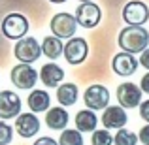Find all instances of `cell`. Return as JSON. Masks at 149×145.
I'll return each instance as SVG.
<instances>
[{
    "instance_id": "cell-1",
    "label": "cell",
    "mask_w": 149,
    "mask_h": 145,
    "mask_svg": "<svg viewBox=\"0 0 149 145\" xmlns=\"http://www.w3.org/2000/svg\"><path fill=\"white\" fill-rule=\"evenodd\" d=\"M117 44H119L121 51H127V53L132 55L142 53L149 45V32L142 25H127L119 32Z\"/></svg>"
},
{
    "instance_id": "cell-2",
    "label": "cell",
    "mask_w": 149,
    "mask_h": 145,
    "mask_svg": "<svg viewBox=\"0 0 149 145\" xmlns=\"http://www.w3.org/2000/svg\"><path fill=\"white\" fill-rule=\"evenodd\" d=\"M49 28H51V32H53V36H57L58 40H70V38H74V34H76L77 19H76V15H72V13L61 11V13H55L53 17H51Z\"/></svg>"
},
{
    "instance_id": "cell-3",
    "label": "cell",
    "mask_w": 149,
    "mask_h": 145,
    "mask_svg": "<svg viewBox=\"0 0 149 145\" xmlns=\"http://www.w3.org/2000/svg\"><path fill=\"white\" fill-rule=\"evenodd\" d=\"M29 32V19L23 13H8L2 21V34L8 40H23Z\"/></svg>"
},
{
    "instance_id": "cell-4",
    "label": "cell",
    "mask_w": 149,
    "mask_h": 145,
    "mask_svg": "<svg viewBox=\"0 0 149 145\" xmlns=\"http://www.w3.org/2000/svg\"><path fill=\"white\" fill-rule=\"evenodd\" d=\"M38 77H40V74L32 68V64H25V62L15 64L11 68V74H10L11 83L19 89H25V91H29V89H32L36 85Z\"/></svg>"
},
{
    "instance_id": "cell-5",
    "label": "cell",
    "mask_w": 149,
    "mask_h": 145,
    "mask_svg": "<svg viewBox=\"0 0 149 145\" xmlns=\"http://www.w3.org/2000/svg\"><path fill=\"white\" fill-rule=\"evenodd\" d=\"M62 55H64L66 62L72 66H77V64H83L85 58H87L89 55V44L85 38H70L68 42L64 44V51H62Z\"/></svg>"
},
{
    "instance_id": "cell-6",
    "label": "cell",
    "mask_w": 149,
    "mask_h": 145,
    "mask_svg": "<svg viewBox=\"0 0 149 145\" xmlns=\"http://www.w3.org/2000/svg\"><path fill=\"white\" fill-rule=\"evenodd\" d=\"M115 96H117L119 105L125 109L140 108V104H142V89L136 83H130V81L128 83H121L115 91Z\"/></svg>"
},
{
    "instance_id": "cell-7",
    "label": "cell",
    "mask_w": 149,
    "mask_h": 145,
    "mask_svg": "<svg viewBox=\"0 0 149 145\" xmlns=\"http://www.w3.org/2000/svg\"><path fill=\"white\" fill-rule=\"evenodd\" d=\"M83 102L87 105V109H93V111L106 109L109 104L108 87H104V85H89L83 92Z\"/></svg>"
},
{
    "instance_id": "cell-8",
    "label": "cell",
    "mask_w": 149,
    "mask_h": 145,
    "mask_svg": "<svg viewBox=\"0 0 149 145\" xmlns=\"http://www.w3.org/2000/svg\"><path fill=\"white\" fill-rule=\"evenodd\" d=\"M13 53L17 60L25 62V64H32L42 57V45L34 38H23V40H17Z\"/></svg>"
},
{
    "instance_id": "cell-9",
    "label": "cell",
    "mask_w": 149,
    "mask_h": 145,
    "mask_svg": "<svg viewBox=\"0 0 149 145\" xmlns=\"http://www.w3.org/2000/svg\"><path fill=\"white\" fill-rule=\"evenodd\" d=\"M149 19V8L142 0H128L123 8V21L127 25H143Z\"/></svg>"
},
{
    "instance_id": "cell-10",
    "label": "cell",
    "mask_w": 149,
    "mask_h": 145,
    "mask_svg": "<svg viewBox=\"0 0 149 145\" xmlns=\"http://www.w3.org/2000/svg\"><path fill=\"white\" fill-rule=\"evenodd\" d=\"M76 19L83 28H95L102 19V11L95 2H81L76 10Z\"/></svg>"
},
{
    "instance_id": "cell-11",
    "label": "cell",
    "mask_w": 149,
    "mask_h": 145,
    "mask_svg": "<svg viewBox=\"0 0 149 145\" xmlns=\"http://www.w3.org/2000/svg\"><path fill=\"white\" fill-rule=\"evenodd\" d=\"M21 115V98L13 91L0 92V121L17 119Z\"/></svg>"
},
{
    "instance_id": "cell-12",
    "label": "cell",
    "mask_w": 149,
    "mask_h": 145,
    "mask_svg": "<svg viewBox=\"0 0 149 145\" xmlns=\"http://www.w3.org/2000/svg\"><path fill=\"white\" fill-rule=\"evenodd\" d=\"M100 121L106 130H119V128H125L128 117H127L125 108H121V105H108L104 109V113H102Z\"/></svg>"
},
{
    "instance_id": "cell-13",
    "label": "cell",
    "mask_w": 149,
    "mask_h": 145,
    "mask_svg": "<svg viewBox=\"0 0 149 145\" xmlns=\"http://www.w3.org/2000/svg\"><path fill=\"white\" fill-rule=\"evenodd\" d=\"M138 68V58L134 57L132 53H127V51H121L113 57L111 60V70L121 77H128L136 72Z\"/></svg>"
},
{
    "instance_id": "cell-14",
    "label": "cell",
    "mask_w": 149,
    "mask_h": 145,
    "mask_svg": "<svg viewBox=\"0 0 149 145\" xmlns=\"http://www.w3.org/2000/svg\"><path fill=\"white\" fill-rule=\"evenodd\" d=\"M15 130L21 138H32L40 132V119L32 113H21L15 119Z\"/></svg>"
},
{
    "instance_id": "cell-15",
    "label": "cell",
    "mask_w": 149,
    "mask_h": 145,
    "mask_svg": "<svg viewBox=\"0 0 149 145\" xmlns=\"http://www.w3.org/2000/svg\"><path fill=\"white\" fill-rule=\"evenodd\" d=\"M40 79L47 89L49 87H58L61 81L64 79V70L58 64H55V62H47V64H44L42 70H40Z\"/></svg>"
},
{
    "instance_id": "cell-16",
    "label": "cell",
    "mask_w": 149,
    "mask_h": 145,
    "mask_svg": "<svg viewBox=\"0 0 149 145\" xmlns=\"http://www.w3.org/2000/svg\"><path fill=\"white\" fill-rule=\"evenodd\" d=\"M68 111H66L62 105H57V108H49L47 115H45V124L51 128V130H66L68 126Z\"/></svg>"
},
{
    "instance_id": "cell-17",
    "label": "cell",
    "mask_w": 149,
    "mask_h": 145,
    "mask_svg": "<svg viewBox=\"0 0 149 145\" xmlns=\"http://www.w3.org/2000/svg\"><path fill=\"white\" fill-rule=\"evenodd\" d=\"M26 104H29V108H30L32 113H42V111H47L49 109L51 98L47 94V91H44V89H34L29 94V98H26Z\"/></svg>"
},
{
    "instance_id": "cell-18",
    "label": "cell",
    "mask_w": 149,
    "mask_h": 145,
    "mask_svg": "<svg viewBox=\"0 0 149 145\" xmlns=\"http://www.w3.org/2000/svg\"><path fill=\"white\" fill-rule=\"evenodd\" d=\"M98 124V117L93 109H81L76 113V128L79 132H95Z\"/></svg>"
},
{
    "instance_id": "cell-19",
    "label": "cell",
    "mask_w": 149,
    "mask_h": 145,
    "mask_svg": "<svg viewBox=\"0 0 149 145\" xmlns=\"http://www.w3.org/2000/svg\"><path fill=\"white\" fill-rule=\"evenodd\" d=\"M77 85L74 83H62L57 87V100L62 108H70V105L76 104L77 100Z\"/></svg>"
},
{
    "instance_id": "cell-20",
    "label": "cell",
    "mask_w": 149,
    "mask_h": 145,
    "mask_svg": "<svg viewBox=\"0 0 149 145\" xmlns=\"http://www.w3.org/2000/svg\"><path fill=\"white\" fill-rule=\"evenodd\" d=\"M62 51H64V45L58 40L57 36H45L44 42H42V55H45L47 58L55 60V58L62 57Z\"/></svg>"
},
{
    "instance_id": "cell-21",
    "label": "cell",
    "mask_w": 149,
    "mask_h": 145,
    "mask_svg": "<svg viewBox=\"0 0 149 145\" xmlns=\"http://www.w3.org/2000/svg\"><path fill=\"white\" fill-rule=\"evenodd\" d=\"M138 134L127 128H119L117 134L113 136V145H138Z\"/></svg>"
},
{
    "instance_id": "cell-22",
    "label": "cell",
    "mask_w": 149,
    "mask_h": 145,
    "mask_svg": "<svg viewBox=\"0 0 149 145\" xmlns=\"http://www.w3.org/2000/svg\"><path fill=\"white\" fill-rule=\"evenodd\" d=\"M58 145H83V134L79 130H62L61 138H58Z\"/></svg>"
},
{
    "instance_id": "cell-23",
    "label": "cell",
    "mask_w": 149,
    "mask_h": 145,
    "mask_svg": "<svg viewBox=\"0 0 149 145\" xmlns=\"http://www.w3.org/2000/svg\"><path fill=\"white\" fill-rule=\"evenodd\" d=\"M91 143L93 145H113V136L109 134V130H95Z\"/></svg>"
},
{
    "instance_id": "cell-24",
    "label": "cell",
    "mask_w": 149,
    "mask_h": 145,
    "mask_svg": "<svg viewBox=\"0 0 149 145\" xmlns=\"http://www.w3.org/2000/svg\"><path fill=\"white\" fill-rule=\"evenodd\" d=\"M11 139H13V128L6 121H0V145H10Z\"/></svg>"
},
{
    "instance_id": "cell-25",
    "label": "cell",
    "mask_w": 149,
    "mask_h": 145,
    "mask_svg": "<svg viewBox=\"0 0 149 145\" xmlns=\"http://www.w3.org/2000/svg\"><path fill=\"white\" fill-rule=\"evenodd\" d=\"M138 139H140V142H142L143 145H149V123L146 124V126L140 128V132H138Z\"/></svg>"
},
{
    "instance_id": "cell-26",
    "label": "cell",
    "mask_w": 149,
    "mask_h": 145,
    "mask_svg": "<svg viewBox=\"0 0 149 145\" xmlns=\"http://www.w3.org/2000/svg\"><path fill=\"white\" fill-rule=\"evenodd\" d=\"M140 117H142L146 123H149V100H143L140 104Z\"/></svg>"
},
{
    "instance_id": "cell-27",
    "label": "cell",
    "mask_w": 149,
    "mask_h": 145,
    "mask_svg": "<svg viewBox=\"0 0 149 145\" xmlns=\"http://www.w3.org/2000/svg\"><path fill=\"white\" fill-rule=\"evenodd\" d=\"M32 145H58V142L53 139V138H49V136H44V138H38Z\"/></svg>"
},
{
    "instance_id": "cell-28",
    "label": "cell",
    "mask_w": 149,
    "mask_h": 145,
    "mask_svg": "<svg viewBox=\"0 0 149 145\" xmlns=\"http://www.w3.org/2000/svg\"><path fill=\"white\" fill-rule=\"evenodd\" d=\"M140 64L146 70H149V47L146 51H142V55H140Z\"/></svg>"
},
{
    "instance_id": "cell-29",
    "label": "cell",
    "mask_w": 149,
    "mask_h": 145,
    "mask_svg": "<svg viewBox=\"0 0 149 145\" xmlns=\"http://www.w3.org/2000/svg\"><path fill=\"white\" fill-rule=\"evenodd\" d=\"M140 89H142V92H147V94H149V72L142 77V81H140Z\"/></svg>"
},
{
    "instance_id": "cell-30",
    "label": "cell",
    "mask_w": 149,
    "mask_h": 145,
    "mask_svg": "<svg viewBox=\"0 0 149 145\" xmlns=\"http://www.w3.org/2000/svg\"><path fill=\"white\" fill-rule=\"evenodd\" d=\"M49 2H53V4H64L66 0H49Z\"/></svg>"
},
{
    "instance_id": "cell-31",
    "label": "cell",
    "mask_w": 149,
    "mask_h": 145,
    "mask_svg": "<svg viewBox=\"0 0 149 145\" xmlns=\"http://www.w3.org/2000/svg\"><path fill=\"white\" fill-rule=\"evenodd\" d=\"M79 2H93V0H79Z\"/></svg>"
}]
</instances>
